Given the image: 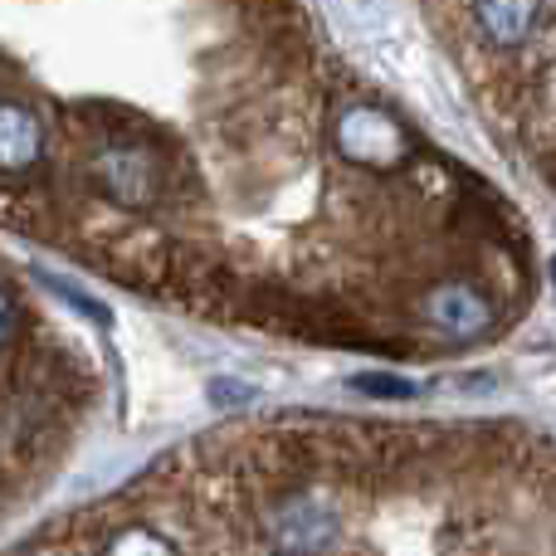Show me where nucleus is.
<instances>
[{
  "label": "nucleus",
  "instance_id": "obj_1",
  "mask_svg": "<svg viewBox=\"0 0 556 556\" xmlns=\"http://www.w3.org/2000/svg\"><path fill=\"white\" fill-rule=\"evenodd\" d=\"M337 147L362 166H395L405 156V132L376 108L352 103L337 117Z\"/></svg>",
  "mask_w": 556,
  "mask_h": 556
},
{
  "label": "nucleus",
  "instance_id": "obj_2",
  "mask_svg": "<svg viewBox=\"0 0 556 556\" xmlns=\"http://www.w3.org/2000/svg\"><path fill=\"white\" fill-rule=\"evenodd\" d=\"M274 542L283 556H323L337 542V513L323 498H298L278 513Z\"/></svg>",
  "mask_w": 556,
  "mask_h": 556
},
{
  "label": "nucleus",
  "instance_id": "obj_3",
  "mask_svg": "<svg viewBox=\"0 0 556 556\" xmlns=\"http://www.w3.org/2000/svg\"><path fill=\"white\" fill-rule=\"evenodd\" d=\"M425 317H430L440 332H450V337H479V332H489L493 307H489V298H483L479 288L444 283V288H434V293H430Z\"/></svg>",
  "mask_w": 556,
  "mask_h": 556
},
{
  "label": "nucleus",
  "instance_id": "obj_4",
  "mask_svg": "<svg viewBox=\"0 0 556 556\" xmlns=\"http://www.w3.org/2000/svg\"><path fill=\"white\" fill-rule=\"evenodd\" d=\"M473 25L493 49H518L532 39L542 20V0H469Z\"/></svg>",
  "mask_w": 556,
  "mask_h": 556
},
{
  "label": "nucleus",
  "instance_id": "obj_5",
  "mask_svg": "<svg viewBox=\"0 0 556 556\" xmlns=\"http://www.w3.org/2000/svg\"><path fill=\"white\" fill-rule=\"evenodd\" d=\"M98 186L123 205H142V201H152V191H156L152 166H147L142 152H103V162H98Z\"/></svg>",
  "mask_w": 556,
  "mask_h": 556
},
{
  "label": "nucleus",
  "instance_id": "obj_6",
  "mask_svg": "<svg viewBox=\"0 0 556 556\" xmlns=\"http://www.w3.org/2000/svg\"><path fill=\"white\" fill-rule=\"evenodd\" d=\"M45 152L39 123L15 103H0V172H29Z\"/></svg>",
  "mask_w": 556,
  "mask_h": 556
},
{
  "label": "nucleus",
  "instance_id": "obj_7",
  "mask_svg": "<svg viewBox=\"0 0 556 556\" xmlns=\"http://www.w3.org/2000/svg\"><path fill=\"white\" fill-rule=\"evenodd\" d=\"M108 556H176V552H172V542H162L156 532L132 528V532H123V538L108 547Z\"/></svg>",
  "mask_w": 556,
  "mask_h": 556
},
{
  "label": "nucleus",
  "instance_id": "obj_8",
  "mask_svg": "<svg viewBox=\"0 0 556 556\" xmlns=\"http://www.w3.org/2000/svg\"><path fill=\"white\" fill-rule=\"evenodd\" d=\"M39 278H45V283H49V288H54V293H59V298H68V303H74V307H78V313H88V317H93V323H108V307L88 303V298H84V288H78V283H64V278H49V274H39Z\"/></svg>",
  "mask_w": 556,
  "mask_h": 556
},
{
  "label": "nucleus",
  "instance_id": "obj_9",
  "mask_svg": "<svg viewBox=\"0 0 556 556\" xmlns=\"http://www.w3.org/2000/svg\"><path fill=\"white\" fill-rule=\"evenodd\" d=\"M356 391H366V395H415V386L410 381H391V376H356Z\"/></svg>",
  "mask_w": 556,
  "mask_h": 556
},
{
  "label": "nucleus",
  "instance_id": "obj_10",
  "mask_svg": "<svg viewBox=\"0 0 556 556\" xmlns=\"http://www.w3.org/2000/svg\"><path fill=\"white\" fill-rule=\"evenodd\" d=\"M5 337H10V298L0 293V346H5Z\"/></svg>",
  "mask_w": 556,
  "mask_h": 556
},
{
  "label": "nucleus",
  "instance_id": "obj_11",
  "mask_svg": "<svg viewBox=\"0 0 556 556\" xmlns=\"http://www.w3.org/2000/svg\"><path fill=\"white\" fill-rule=\"evenodd\" d=\"M552 283H556V260H552Z\"/></svg>",
  "mask_w": 556,
  "mask_h": 556
}]
</instances>
